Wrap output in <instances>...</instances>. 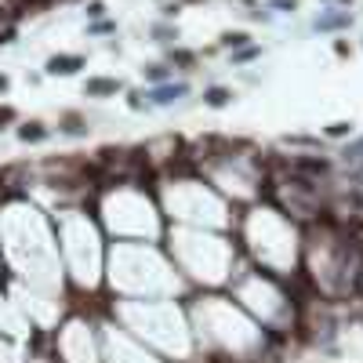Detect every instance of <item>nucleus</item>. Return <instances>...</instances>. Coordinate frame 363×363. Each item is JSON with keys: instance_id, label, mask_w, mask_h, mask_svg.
I'll list each match as a JSON object with an SVG mask.
<instances>
[{"instance_id": "2", "label": "nucleus", "mask_w": 363, "mask_h": 363, "mask_svg": "<svg viewBox=\"0 0 363 363\" xmlns=\"http://www.w3.org/2000/svg\"><path fill=\"white\" fill-rule=\"evenodd\" d=\"M91 91H116V84H113V80H95Z\"/></svg>"}, {"instance_id": "1", "label": "nucleus", "mask_w": 363, "mask_h": 363, "mask_svg": "<svg viewBox=\"0 0 363 363\" xmlns=\"http://www.w3.org/2000/svg\"><path fill=\"white\" fill-rule=\"evenodd\" d=\"M58 69H62V73L76 69V58H55V62H51V73H58Z\"/></svg>"}]
</instances>
